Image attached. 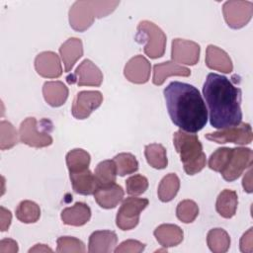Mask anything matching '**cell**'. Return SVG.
I'll list each match as a JSON object with an SVG mask.
<instances>
[{
    "instance_id": "obj_1",
    "label": "cell",
    "mask_w": 253,
    "mask_h": 253,
    "mask_svg": "<svg viewBox=\"0 0 253 253\" xmlns=\"http://www.w3.org/2000/svg\"><path fill=\"white\" fill-rule=\"evenodd\" d=\"M211 126L222 129L241 123V90L225 76L209 73L203 86Z\"/></svg>"
},
{
    "instance_id": "obj_2",
    "label": "cell",
    "mask_w": 253,
    "mask_h": 253,
    "mask_svg": "<svg viewBox=\"0 0 253 253\" xmlns=\"http://www.w3.org/2000/svg\"><path fill=\"white\" fill-rule=\"evenodd\" d=\"M163 94L170 119L181 130L196 133L207 125L208 110L196 87L173 81L165 87Z\"/></svg>"
},
{
    "instance_id": "obj_3",
    "label": "cell",
    "mask_w": 253,
    "mask_h": 253,
    "mask_svg": "<svg viewBox=\"0 0 253 253\" xmlns=\"http://www.w3.org/2000/svg\"><path fill=\"white\" fill-rule=\"evenodd\" d=\"M173 144L180 154L185 172L188 175H195L201 172L207 163L203 145L196 134H190L183 130H177L173 135Z\"/></svg>"
},
{
    "instance_id": "obj_4",
    "label": "cell",
    "mask_w": 253,
    "mask_h": 253,
    "mask_svg": "<svg viewBox=\"0 0 253 253\" xmlns=\"http://www.w3.org/2000/svg\"><path fill=\"white\" fill-rule=\"evenodd\" d=\"M120 1H76L69 10L70 27L77 32L89 29L96 18H103L111 14Z\"/></svg>"
},
{
    "instance_id": "obj_5",
    "label": "cell",
    "mask_w": 253,
    "mask_h": 253,
    "mask_svg": "<svg viewBox=\"0 0 253 253\" xmlns=\"http://www.w3.org/2000/svg\"><path fill=\"white\" fill-rule=\"evenodd\" d=\"M135 41L144 45V53L150 58L161 57L165 52L166 35L158 26L150 21L139 22Z\"/></svg>"
},
{
    "instance_id": "obj_6",
    "label": "cell",
    "mask_w": 253,
    "mask_h": 253,
    "mask_svg": "<svg viewBox=\"0 0 253 253\" xmlns=\"http://www.w3.org/2000/svg\"><path fill=\"white\" fill-rule=\"evenodd\" d=\"M149 202L144 198H126L118 211L116 224L122 230L134 228L139 221L140 212L148 206Z\"/></svg>"
},
{
    "instance_id": "obj_7",
    "label": "cell",
    "mask_w": 253,
    "mask_h": 253,
    "mask_svg": "<svg viewBox=\"0 0 253 253\" xmlns=\"http://www.w3.org/2000/svg\"><path fill=\"white\" fill-rule=\"evenodd\" d=\"M252 162L253 152L250 148L234 147L220 174L225 181L232 182L239 178L245 169L251 167Z\"/></svg>"
},
{
    "instance_id": "obj_8",
    "label": "cell",
    "mask_w": 253,
    "mask_h": 253,
    "mask_svg": "<svg viewBox=\"0 0 253 253\" xmlns=\"http://www.w3.org/2000/svg\"><path fill=\"white\" fill-rule=\"evenodd\" d=\"M205 137L219 144L232 142L238 145L249 144L252 141V128L247 123H240L236 126L225 127L214 132H209Z\"/></svg>"
},
{
    "instance_id": "obj_9",
    "label": "cell",
    "mask_w": 253,
    "mask_h": 253,
    "mask_svg": "<svg viewBox=\"0 0 253 253\" xmlns=\"http://www.w3.org/2000/svg\"><path fill=\"white\" fill-rule=\"evenodd\" d=\"M224 20L231 29L246 26L253 15V3L250 1H226L222 6Z\"/></svg>"
},
{
    "instance_id": "obj_10",
    "label": "cell",
    "mask_w": 253,
    "mask_h": 253,
    "mask_svg": "<svg viewBox=\"0 0 253 253\" xmlns=\"http://www.w3.org/2000/svg\"><path fill=\"white\" fill-rule=\"evenodd\" d=\"M20 140L32 147L42 148L52 143V137L45 129H40L38 121L34 117L25 119L19 127Z\"/></svg>"
},
{
    "instance_id": "obj_11",
    "label": "cell",
    "mask_w": 253,
    "mask_h": 253,
    "mask_svg": "<svg viewBox=\"0 0 253 253\" xmlns=\"http://www.w3.org/2000/svg\"><path fill=\"white\" fill-rule=\"evenodd\" d=\"M66 81L70 85L99 87L103 82V73L90 59H84L77 66L74 73L66 77Z\"/></svg>"
},
{
    "instance_id": "obj_12",
    "label": "cell",
    "mask_w": 253,
    "mask_h": 253,
    "mask_svg": "<svg viewBox=\"0 0 253 253\" xmlns=\"http://www.w3.org/2000/svg\"><path fill=\"white\" fill-rule=\"evenodd\" d=\"M103 103V95L99 91H80L76 94L71 108L72 116L77 120L87 119L93 111Z\"/></svg>"
},
{
    "instance_id": "obj_13",
    "label": "cell",
    "mask_w": 253,
    "mask_h": 253,
    "mask_svg": "<svg viewBox=\"0 0 253 253\" xmlns=\"http://www.w3.org/2000/svg\"><path fill=\"white\" fill-rule=\"evenodd\" d=\"M200 45L184 39H174L171 46V58L175 63L195 65L200 59Z\"/></svg>"
},
{
    "instance_id": "obj_14",
    "label": "cell",
    "mask_w": 253,
    "mask_h": 253,
    "mask_svg": "<svg viewBox=\"0 0 253 253\" xmlns=\"http://www.w3.org/2000/svg\"><path fill=\"white\" fill-rule=\"evenodd\" d=\"M151 65L143 55L131 57L125 65V77L134 84H144L149 80Z\"/></svg>"
},
{
    "instance_id": "obj_15",
    "label": "cell",
    "mask_w": 253,
    "mask_h": 253,
    "mask_svg": "<svg viewBox=\"0 0 253 253\" xmlns=\"http://www.w3.org/2000/svg\"><path fill=\"white\" fill-rule=\"evenodd\" d=\"M35 68L44 78H58L62 74L59 56L53 51H42L35 58Z\"/></svg>"
},
{
    "instance_id": "obj_16",
    "label": "cell",
    "mask_w": 253,
    "mask_h": 253,
    "mask_svg": "<svg viewBox=\"0 0 253 253\" xmlns=\"http://www.w3.org/2000/svg\"><path fill=\"white\" fill-rule=\"evenodd\" d=\"M118 236L113 230L94 231L88 242V251L90 253H108L114 251L117 245Z\"/></svg>"
},
{
    "instance_id": "obj_17",
    "label": "cell",
    "mask_w": 253,
    "mask_h": 253,
    "mask_svg": "<svg viewBox=\"0 0 253 253\" xmlns=\"http://www.w3.org/2000/svg\"><path fill=\"white\" fill-rule=\"evenodd\" d=\"M206 64L209 68L222 73H230L233 69L229 55L223 49L213 44H210L207 47Z\"/></svg>"
},
{
    "instance_id": "obj_18",
    "label": "cell",
    "mask_w": 253,
    "mask_h": 253,
    "mask_svg": "<svg viewBox=\"0 0 253 253\" xmlns=\"http://www.w3.org/2000/svg\"><path fill=\"white\" fill-rule=\"evenodd\" d=\"M124 190L118 184L106 187H99L94 193L96 203L103 209L109 210L116 208L124 198Z\"/></svg>"
},
{
    "instance_id": "obj_19",
    "label": "cell",
    "mask_w": 253,
    "mask_h": 253,
    "mask_svg": "<svg viewBox=\"0 0 253 253\" xmlns=\"http://www.w3.org/2000/svg\"><path fill=\"white\" fill-rule=\"evenodd\" d=\"M60 217L66 225L82 226L90 220L91 210L85 203L77 202L72 207L65 208L61 211Z\"/></svg>"
},
{
    "instance_id": "obj_20",
    "label": "cell",
    "mask_w": 253,
    "mask_h": 253,
    "mask_svg": "<svg viewBox=\"0 0 253 253\" xmlns=\"http://www.w3.org/2000/svg\"><path fill=\"white\" fill-rule=\"evenodd\" d=\"M191 75V70L185 66L179 65L173 61H165L153 66V78L154 85L160 86L164 83L169 76H183L188 77Z\"/></svg>"
},
{
    "instance_id": "obj_21",
    "label": "cell",
    "mask_w": 253,
    "mask_h": 253,
    "mask_svg": "<svg viewBox=\"0 0 253 253\" xmlns=\"http://www.w3.org/2000/svg\"><path fill=\"white\" fill-rule=\"evenodd\" d=\"M59 53L64 64L65 72H69L76 61L83 55L82 41L78 38H70L59 47Z\"/></svg>"
},
{
    "instance_id": "obj_22",
    "label": "cell",
    "mask_w": 253,
    "mask_h": 253,
    "mask_svg": "<svg viewBox=\"0 0 253 253\" xmlns=\"http://www.w3.org/2000/svg\"><path fill=\"white\" fill-rule=\"evenodd\" d=\"M69 177L72 188L77 194L84 196L92 194L94 195L96 190L99 188L94 174L89 169L80 172L69 173Z\"/></svg>"
},
{
    "instance_id": "obj_23",
    "label": "cell",
    "mask_w": 253,
    "mask_h": 253,
    "mask_svg": "<svg viewBox=\"0 0 253 253\" xmlns=\"http://www.w3.org/2000/svg\"><path fill=\"white\" fill-rule=\"evenodd\" d=\"M158 243L167 248L180 244L183 240V230L176 224L164 223L157 226L153 232Z\"/></svg>"
},
{
    "instance_id": "obj_24",
    "label": "cell",
    "mask_w": 253,
    "mask_h": 253,
    "mask_svg": "<svg viewBox=\"0 0 253 253\" xmlns=\"http://www.w3.org/2000/svg\"><path fill=\"white\" fill-rule=\"evenodd\" d=\"M45 102L51 107L62 106L68 97V88L61 81H47L42 86Z\"/></svg>"
},
{
    "instance_id": "obj_25",
    "label": "cell",
    "mask_w": 253,
    "mask_h": 253,
    "mask_svg": "<svg viewBox=\"0 0 253 253\" xmlns=\"http://www.w3.org/2000/svg\"><path fill=\"white\" fill-rule=\"evenodd\" d=\"M238 197L235 191L224 189L219 193L215 203L216 211L224 218L232 217L237 210Z\"/></svg>"
},
{
    "instance_id": "obj_26",
    "label": "cell",
    "mask_w": 253,
    "mask_h": 253,
    "mask_svg": "<svg viewBox=\"0 0 253 253\" xmlns=\"http://www.w3.org/2000/svg\"><path fill=\"white\" fill-rule=\"evenodd\" d=\"M117 175V166L114 160H104L100 162L96 166L94 172V176L99 187H106L115 184Z\"/></svg>"
},
{
    "instance_id": "obj_27",
    "label": "cell",
    "mask_w": 253,
    "mask_h": 253,
    "mask_svg": "<svg viewBox=\"0 0 253 253\" xmlns=\"http://www.w3.org/2000/svg\"><path fill=\"white\" fill-rule=\"evenodd\" d=\"M180 189V179L175 173H169L160 181L157 194L161 202L167 203L172 201Z\"/></svg>"
},
{
    "instance_id": "obj_28",
    "label": "cell",
    "mask_w": 253,
    "mask_h": 253,
    "mask_svg": "<svg viewBox=\"0 0 253 253\" xmlns=\"http://www.w3.org/2000/svg\"><path fill=\"white\" fill-rule=\"evenodd\" d=\"M207 243L213 253H224L230 247V237L222 228H212L208 232Z\"/></svg>"
},
{
    "instance_id": "obj_29",
    "label": "cell",
    "mask_w": 253,
    "mask_h": 253,
    "mask_svg": "<svg viewBox=\"0 0 253 253\" xmlns=\"http://www.w3.org/2000/svg\"><path fill=\"white\" fill-rule=\"evenodd\" d=\"M90 161V154L81 148L72 149L66 154V165L69 173H75L89 169Z\"/></svg>"
},
{
    "instance_id": "obj_30",
    "label": "cell",
    "mask_w": 253,
    "mask_h": 253,
    "mask_svg": "<svg viewBox=\"0 0 253 253\" xmlns=\"http://www.w3.org/2000/svg\"><path fill=\"white\" fill-rule=\"evenodd\" d=\"M144 155L147 163L155 169H164L167 167L168 159L165 147L160 143H151L145 146Z\"/></svg>"
},
{
    "instance_id": "obj_31",
    "label": "cell",
    "mask_w": 253,
    "mask_h": 253,
    "mask_svg": "<svg viewBox=\"0 0 253 253\" xmlns=\"http://www.w3.org/2000/svg\"><path fill=\"white\" fill-rule=\"evenodd\" d=\"M41 216V209L33 201H22L16 209V217L24 223H34Z\"/></svg>"
},
{
    "instance_id": "obj_32",
    "label": "cell",
    "mask_w": 253,
    "mask_h": 253,
    "mask_svg": "<svg viewBox=\"0 0 253 253\" xmlns=\"http://www.w3.org/2000/svg\"><path fill=\"white\" fill-rule=\"evenodd\" d=\"M113 160L116 163L118 175L121 177L132 174L138 170V162L135 156L131 153H119L114 157Z\"/></svg>"
},
{
    "instance_id": "obj_33",
    "label": "cell",
    "mask_w": 253,
    "mask_h": 253,
    "mask_svg": "<svg viewBox=\"0 0 253 253\" xmlns=\"http://www.w3.org/2000/svg\"><path fill=\"white\" fill-rule=\"evenodd\" d=\"M18 143V133L14 126L7 121L0 123V148L10 149Z\"/></svg>"
},
{
    "instance_id": "obj_34",
    "label": "cell",
    "mask_w": 253,
    "mask_h": 253,
    "mask_svg": "<svg viewBox=\"0 0 253 253\" xmlns=\"http://www.w3.org/2000/svg\"><path fill=\"white\" fill-rule=\"evenodd\" d=\"M199 214V207L192 200H184L180 202L176 209V215L179 220L184 223L193 222Z\"/></svg>"
},
{
    "instance_id": "obj_35",
    "label": "cell",
    "mask_w": 253,
    "mask_h": 253,
    "mask_svg": "<svg viewBox=\"0 0 253 253\" xmlns=\"http://www.w3.org/2000/svg\"><path fill=\"white\" fill-rule=\"evenodd\" d=\"M56 243H57L56 251L59 253H69V252L83 253L86 250L84 243L78 238H75L72 236H61L57 239Z\"/></svg>"
},
{
    "instance_id": "obj_36",
    "label": "cell",
    "mask_w": 253,
    "mask_h": 253,
    "mask_svg": "<svg viewBox=\"0 0 253 253\" xmlns=\"http://www.w3.org/2000/svg\"><path fill=\"white\" fill-rule=\"evenodd\" d=\"M231 150L232 148L230 147L217 148L213 153H211V155L209 158V167L211 170L220 173L229 158Z\"/></svg>"
},
{
    "instance_id": "obj_37",
    "label": "cell",
    "mask_w": 253,
    "mask_h": 253,
    "mask_svg": "<svg viewBox=\"0 0 253 253\" xmlns=\"http://www.w3.org/2000/svg\"><path fill=\"white\" fill-rule=\"evenodd\" d=\"M126 193L130 196H139L143 194L148 188V180L146 177L136 174L132 175L126 181Z\"/></svg>"
},
{
    "instance_id": "obj_38",
    "label": "cell",
    "mask_w": 253,
    "mask_h": 253,
    "mask_svg": "<svg viewBox=\"0 0 253 253\" xmlns=\"http://www.w3.org/2000/svg\"><path fill=\"white\" fill-rule=\"evenodd\" d=\"M145 248V244L133 239H128L124 242H122L120 245H118L114 251L116 253H125V252H130V253H139L142 252Z\"/></svg>"
},
{
    "instance_id": "obj_39",
    "label": "cell",
    "mask_w": 253,
    "mask_h": 253,
    "mask_svg": "<svg viewBox=\"0 0 253 253\" xmlns=\"http://www.w3.org/2000/svg\"><path fill=\"white\" fill-rule=\"evenodd\" d=\"M252 227H250L240 239V251L243 253L253 252V240H252Z\"/></svg>"
},
{
    "instance_id": "obj_40",
    "label": "cell",
    "mask_w": 253,
    "mask_h": 253,
    "mask_svg": "<svg viewBox=\"0 0 253 253\" xmlns=\"http://www.w3.org/2000/svg\"><path fill=\"white\" fill-rule=\"evenodd\" d=\"M18 250V243L15 240L4 238L0 241V253H16Z\"/></svg>"
},
{
    "instance_id": "obj_41",
    "label": "cell",
    "mask_w": 253,
    "mask_h": 253,
    "mask_svg": "<svg viewBox=\"0 0 253 253\" xmlns=\"http://www.w3.org/2000/svg\"><path fill=\"white\" fill-rule=\"evenodd\" d=\"M12 220V213L9 210L5 209L4 207H0V227L1 231L8 230Z\"/></svg>"
},
{
    "instance_id": "obj_42",
    "label": "cell",
    "mask_w": 253,
    "mask_h": 253,
    "mask_svg": "<svg viewBox=\"0 0 253 253\" xmlns=\"http://www.w3.org/2000/svg\"><path fill=\"white\" fill-rule=\"evenodd\" d=\"M242 186L244 191L247 193H252V169L249 167L248 171L245 173L243 180H242Z\"/></svg>"
},
{
    "instance_id": "obj_43",
    "label": "cell",
    "mask_w": 253,
    "mask_h": 253,
    "mask_svg": "<svg viewBox=\"0 0 253 253\" xmlns=\"http://www.w3.org/2000/svg\"><path fill=\"white\" fill-rule=\"evenodd\" d=\"M29 252H52V249L45 244H36L29 250Z\"/></svg>"
}]
</instances>
